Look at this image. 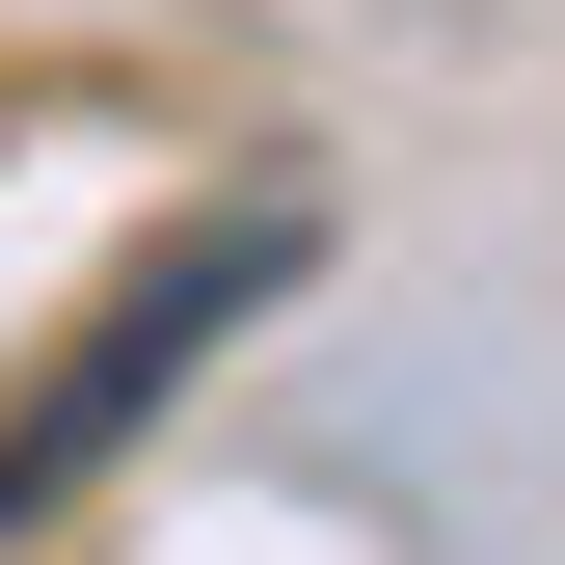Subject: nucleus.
Returning <instances> with one entry per match:
<instances>
[{
  "mask_svg": "<svg viewBox=\"0 0 565 565\" xmlns=\"http://www.w3.org/2000/svg\"><path fill=\"white\" fill-rule=\"evenodd\" d=\"M269 297H297V189H243L216 243H162V269H135V297L82 323V350H54V404H28V431H0V539H28L54 484L108 458V431H162V377H189V350H216V323H269Z\"/></svg>",
  "mask_w": 565,
  "mask_h": 565,
  "instance_id": "obj_1",
  "label": "nucleus"
}]
</instances>
